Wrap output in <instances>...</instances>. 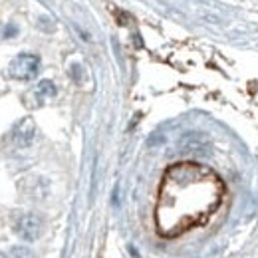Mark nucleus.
<instances>
[{
    "label": "nucleus",
    "instance_id": "10",
    "mask_svg": "<svg viewBox=\"0 0 258 258\" xmlns=\"http://www.w3.org/2000/svg\"><path fill=\"white\" fill-rule=\"evenodd\" d=\"M0 258H8V256H6V254H4V252H0Z\"/></svg>",
    "mask_w": 258,
    "mask_h": 258
},
{
    "label": "nucleus",
    "instance_id": "2",
    "mask_svg": "<svg viewBox=\"0 0 258 258\" xmlns=\"http://www.w3.org/2000/svg\"><path fill=\"white\" fill-rule=\"evenodd\" d=\"M40 72V58L36 54H20L16 56L10 66H8V74L14 80H34Z\"/></svg>",
    "mask_w": 258,
    "mask_h": 258
},
{
    "label": "nucleus",
    "instance_id": "1",
    "mask_svg": "<svg viewBox=\"0 0 258 258\" xmlns=\"http://www.w3.org/2000/svg\"><path fill=\"white\" fill-rule=\"evenodd\" d=\"M221 179L197 163H177L165 173L157 205V225L163 234H179L201 225L219 207Z\"/></svg>",
    "mask_w": 258,
    "mask_h": 258
},
{
    "label": "nucleus",
    "instance_id": "5",
    "mask_svg": "<svg viewBox=\"0 0 258 258\" xmlns=\"http://www.w3.org/2000/svg\"><path fill=\"white\" fill-rule=\"evenodd\" d=\"M207 145H209V139H207V135H201V133H187L179 141V147L187 149V151H201Z\"/></svg>",
    "mask_w": 258,
    "mask_h": 258
},
{
    "label": "nucleus",
    "instance_id": "8",
    "mask_svg": "<svg viewBox=\"0 0 258 258\" xmlns=\"http://www.w3.org/2000/svg\"><path fill=\"white\" fill-rule=\"evenodd\" d=\"M80 74H82V66H78V64H74V66H72V78H74V80H76L78 84L82 82V78H80Z\"/></svg>",
    "mask_w": 258,
    "mask_h": 258
},
{
    "label": "nucleus",
    "instance_id": "3",
    "mask_svg": "<svg viewBox=\"0 0 258 258\" xmlns=\"http://www.w3.org/2000/svg\"><path fill=\"white\" fill-rule=\"evenodd\" d=\"M42 230H44V221H42V217L36 215V213H26V215L18 217L16 223H14V232H16L20 238L28 240V242L38 240L40 234H42Z\"/></svg>",
    "mask_w": 258,
    "mask_h": 258
},
{
    "label": "nucleus",
    "instance_id": "6",
    "mask_svg": "<svg viewBox=\"0 0 258 258\" xmlns=\"http://www.w3.org/2000/svg\"><path fill=\"white\" fill-rule=\"evenodd\" d=\"M32 96H34V99H36V103L42 105L44 101H48V99H52V97L56 96V86H54L50 80H42V82L34 88Z\"/></svg>",
    "mask_w": 258,
    "mask_h": 258
},
{
    "label": "nucleus",
    "instance_id": "9",
    "mask_svg": "<svg viewBox=\"0 0 258 258\" xmlns=\"http://www.w3.org/2000/svg\"><path fill=\"white\" fill-rule=\"evenodd\" d=\"M16 34V28L14 26H8L6 30H4V38H10V36H14Z\"/></svg>",
    "mask_w": 258,
    "mask_h": 258
},
{
    "label": "nucleus",
    "instance_id": "4",
    "mask_svg": "<svg viewBox=\"0 0 258 258\" xmlns=\"http://www.w3.org/2000/svg\"><path fill=\"white\" fill-rule=\"evenodd\" d=\"M36 137V125L30 117H24L16 123V127L12 131V139L16 147H30Z\"/></svg>",
    "mask_w": 258,
    "mask_h": 258
},
{
    "label": "nucleus",
    "instance_id": "7",
    "mask_svg": "<svg viewBox=\"0 0 258 258\" xmlns=\"http://www.w3.org/2000/svg\"><path fill=\"white\" fill-rule=\"evenodd\" d=\"M12 258H36L32 248H28V246H16V248H12Z\"/></svg>",
    "mask_w": 258,
    "mask_h": 258
}]
</instances>
